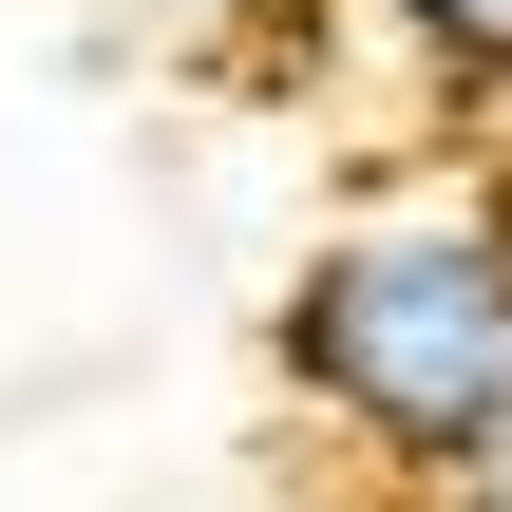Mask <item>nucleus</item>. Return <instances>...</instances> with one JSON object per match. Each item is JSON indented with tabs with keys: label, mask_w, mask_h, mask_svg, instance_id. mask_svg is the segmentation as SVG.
I'll return each instance as SVG.
<instances>
[{
	"label": "nucleus",
	"mask_w": 512,
	"mask_h": 512,
	"mask_svg": "<svg viewBox=\"0 0 512 512\" xmlns=\"http://www.w3.org/2000/svg\"><path fill=\"white\" fill-rule=\"evenodd\" d=\"M266 361H285V399H304L342 456L456 494L512 437V266H494V209H475V190H380V209H342V228L304 247V285H285Z\"/></svg>",
	"instance_id": "1"
},
{
	"label": "nucleus",
	"mask_w": 512,
	"mask_h": 512,
	"mask_svg": "<svg viewBox=\"0 0 512 512\" xmlns=\"http://www.w3.org/2000/svg\"><path fill=\"white\" fill-rule=\"evenodd\" d=\"M380 38H399L437 95H512V0H380Z\"/></svg>",
	"instance_id": "2"
},
{
	"label": "nucleus",
	"mask_w": 512,
	"mask_h": 512,
	"mask_svg": "<svg viewBox=\"0 0 512 512\" xmlns=\"http://www.w3.org/2000/svg\"><path fill=\"white\" fill-rule=\"evenodd\" d=\"M475 209H494V266H512V152H494V171H475Z\"/></svg>",
	"instance_id": "3"
}]
</instances>
